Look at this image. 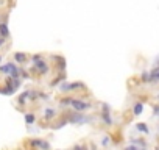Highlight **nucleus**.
I'll use <instances>...</instances> for the list:
<instances>
[{
	"instance_id": "nucleus-1",
	"label": "nucleus",
	"mask_w": 159,
	"mask_h": 150,
	"mask_svg": "<svg viewBox=\"0 0 159 150\" xmlns=\"http://www.w3.org/2000/svg\"><path fill=\"white\" fill-rule=\"evenodd\" d=\"M70 105L76 110V111H84V110H88L91 105L89 103H84V102H80V100H76V99H72L70 100Z\"/></svg>"
},
{
	"instance_id": "nucleus-2",
	"label": "nucleus",
	"mask_w": 159,
	"mask_h": 150,
	"mask_svg": "<svg viewBox=\"0 0 159 150\" xmlns=\"http://www.w3.org/2000/svg\"><path fill=\"white\" fill-rule=\"evenodd\" d=\"M34 63V66H36V69H39V72L41 73H45L47 70H48V66L44 63V61H41V59H38V61H33Z\"/></svg>"
},
{
	"instance_id": "nucleus-3",
	"label": "nucleus",
	"mask_w": 159,
	"mask_h": 150,
	"mask_svg": "<svg viewBox=\"0 0 159 150\" xmlns=\"http://www.w3.org/2000/svg\"><path fill=\"white\" fill-rule=\"evenodd\" d=\"M150 82H159V66L150 72Z\"/></svg>"
},
{
	"instance_id": "nucleus-4",
	"label": "nucleus",
	"mask_w": 159,
	"mask_h": 150,
	"mask_svg": "<svg viewBox=\"0 0 159 150\" xmlns=\"http://www.w3.org/2000/svg\"><path fill=\"white\" fill-rule=\"evenodd\" d=\"M133 111H134V114H136V116H139V114H142V111H143V105H142V102H137V103L134 105V108H133Z\"/></svg>"
},
{
	"instance_id": "nucleus-5",
	"label": "nucleus",
	"mask_w": 159,
	"mask_h": 150,
	"mask_svg": "<svg viewBox=\"0 0 159 150\" xmlns=\"http://www.w3.org/2000/svg\"><path fill=\"white\" fill-rule=\"evenodd\" d=\"M14 58H16V61H17V63H20V64L27 61V55H25V53H16V55H14Z\"/></svg>"
},
{
	"instance_id": "nucleus-6",
	"label": "nucleus",
	"mask_w": 159,
	"mask_h": 150,
	"mask_svg": "<svg viewBox=\"0 0 159 150\" xmlns=\"http://www.w3.org/2000/svg\"><path fill=\"white\" fill-rule=\"evenodd\" d=\"M31 145H34V147H42V148H47V147H48V144H47V142H44V141H39V139L33 141V142H31Z\"/></svg>"
},
{
	"instance_id": "nucleus-7",
	"label": "nucleus",
	"mask_w": 159,
	"mask_h": 150,
	"mask_svg": "<svg viewBox=\"0 0 159 150\" xmlns=\"http://www.w3.org/2000/svg\"><path fill=\"white\" fill-rule=\"evenodd\" d=\"M0 33H2L3 38H8V27H7L5 22H3V24H0Z\"/></svg>"
},
{
	"instance_id": "nucleus-8",
	"label": "nucleus",
	"mask_w": 159,
	"mask_h": 150,
	"mask_svg": "<svg viewBox=\"0 0 159 150\" xmlns=\"http://www.w3.org/2000/svg\"><path fill=\"white\" fill-rule=\"evenodd\" d=\"M55 114H56V113H55V110H53V108H47L44 116H45V119H52V117H55Z\"/></svg>"
},
{
	"instance_id": "nucleus-9",
	"label": "nucleus",
	"mask_w": 159,
	"mask_h": 150,
	"mask_svg": "<svg viewBox=\"0 0 159 150\" xmlns=\"http://www.w3.org/2000/svg\"><path fill=\"white\" fill-rule=\"evenodd\" d=\"M136 128H137L139 131H142V133L148 134V127H147L145 124H137V125H136Z\"/></svg>"
},
{
	"instance_id": "nucleus-10",
	"label": "nucleus",
	"mask_w": 159,
	"mask_h": 150,
	"mask_svg": "<svg viewBox=\"0 0 159 150\" xmlns=\"http://www.w3.org/2000/svg\"><path fill=\"white\" fill-rule=\"evenodd\" d=\"M103 120H105L106 125H112V119H111L109 113H103Z\"/></svg>"
},
{
	"instance_id": "nucleus-11",
	"label": "nucleus",
	"mask_w": 159,
	"mask_h": 150,
	"mask_svg": "<svg viewBox=\"0 0 159 150\" xmlns=\"http://www.w3.org/2000/svg\"><path fill=\"white\" fill-rule=\"evenodd\" d=\"M142 80L143 82H150V72H143L142 73Z\"/></svg>"
},
{
	"instance_id": "nucleus-12",
	"label": "nucleus",
	"mask_w": 159,
	"mask_h": 150,
	"mask_svg": "<svg viewBox=\"0 0 159 150\" xmlns=\"http://www.w3.org/2000/svg\"><path fill=\"white\" fill-rule=\"evenodd\" d=\"M25 119H27V124H28V125L34 122V116H33V114H28V116H27Z\"/></svg>"
},
{
	"instance_id": "nucleus-13",
	"label": "nucleus",
	"mask_w": 159,
	"mask_h": 150,
	"mask_svg": "<svg viewBox=\"0 0 159 150\" xmlns=\"http://www.w3.org/2000/svg\"><path fill=\"white\" fill-rule=\"evenodd\" d=\"M28 97V92H25V94H22L20 97H19V103H25V99Z\"/></svg>"
},
{
	"instance_id": "nucleus-14",
	"label": "nucleus",
	"mask_w": 159,
	"mask_h": 150,
	"mask_svg": "<svg viewBox=\"0 0 159 150\" xmlns=\"http://www.w3.org/2000/svg\"><path fill=\"white\" fill-rule=\"evenodd\" d=\"M70 100H72L70 97H66V99L61 100V105H70Z\"/></svg>"
},
{
	"instance_id": "nucleus-15",
	"label": "nucleus",
	"mask_w": 159,
	"mask_h": 150,
	"mask_svg": "<svg viewBox=\"0 0 159 150\" xmlns=\"http://www.w3.org/2000/svg\"><path fill=\"white\" fill-rule=\"evenodd\" d=\"M103 144L106 145V144H109V139H108V136H105V139H103Z\"/></svg>"
},
{
	"instance_id": "nucleus-16",
	"label": "nucleus",
	"mask_w": 159,
	"mask_h": 150,
	"mask_svg": "<svg viewBox=\"0 0 159 150\" xmlns=\"http://www.w3.org/2000/svg\"><path fill=\"white\" fill-rule=\"evenodd\" d=\"M38 59H41V56H39V55H34V56H33V61H38Z\"/></svg>"
},
{
	"instance_id": "nucleus-17",
	"label": "nucleus",
	"mask_w": 159,
	"mask_h": 150,
	"mask_svg": "<svg viewBox=\"0 0 159 150\" xmlns=\"http://www.w3.org/2000/svg\"><path fill=\"white\" fill-rule=\"evenodd\" d=\"M2 44H3V41H2V39H0V47H2Z\"/></svg>"
},
{
	"instance_id": "nucleus-18",
	"label": "nucleus",
	"mask_w": 159,
	"mask_h": 150,
	"mask_svg": "<svg viewBox=\"0 0 159 150\" xmlns=\"http://www.w3.org/2000/svg\"><path fill=\"white\" fill-rule=\"evenodd\" d=\"M157 66H159V58H157Z\"/></svg>"
},
{
	"instance_id": "nucleus-19",
	"label": "nucleus",
	"mask_w": 159,
	"mask_h": 150,
	"mask_svg": "<svg viewBox=\"0 0 159 150\" xmlns=\"http://www.w3.org/2000/svg\"><path fill=\"white\" fill-rule=\"evenodd\" d=\"M0 61H2V56H0Z\"/></svg>"
}]
</instances>
